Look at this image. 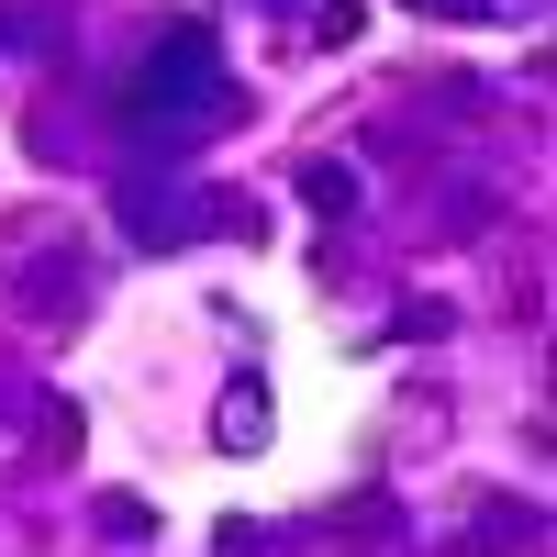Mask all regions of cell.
<instances>
[{"label": "cell", "mask_w": 557, "mask_h": 557, "mask_svg": "<svg viewBox=\"0 0 557 557\" xmlns=\"http://www.w3.org/2000/svg\"><path fill=\"white\" fill-rule=\"evenodd\" d=\"M212 112H223V45L201 23H168L146 45V67H134V89H123V123L178 134V123H212Z\"/></svg>", "instance_id": "1"}]
</instances>
